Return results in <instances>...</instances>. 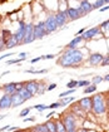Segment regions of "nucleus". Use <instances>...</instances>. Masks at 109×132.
<instances>
[{"label":"nucleus","instance_id":"nucleus-54","mask_svg":"<svg viewBox=\"0 0 109 132\" xmlns=\"http://www.w3.org/2000/svg\"><path fill=\"white\" fill-rule=\"evenodd\" d=\"M104 3H105V4H109V0H104Z\"/></svg>","mask_w":109,"mask_h":132},{"label":"nucleus","instance_id":"nucleus-18","mask_svg":"<svg viewBox=\"0 0 109 132\" xmlns=\"http://www.w3.org/2000/svg\"><path fill=\"white\" fill-rule=\"evenodd\" d=\"M16 45H19V42H18L16 38H15V35H14V34H11V37L6 40L5 49H11V48H14V47H16Z\"/></svg>","mask_w":109,"mask_h":132},{"label":"nucleus","instance_id":"nucleus-6","mask_svg":"<svg viewBox=\"0 0 109 132\" xmlns=\"http://www.w3.org/2000/svg\"><path fill=\"white\" fill-rule=\"evenodd\" d=\"M33 28H34V25L31 23L26 24V27H25V35H24V39H23L21 44H30V43H33L35 40L34 34H33Z\"/></svg>","mask_w":109,"mask_h":132},{"label":"nucleus","instance_id":"nucleus-40","mask_svg":"<svg viewBox=\"0 0 109 132\" xmlns=\"http://www.w3.org/2000/svg\"><path fill=\"white\" fill-rule=\"evenodd\" d=\"M57 88V84L55 83H51V84H49L48 87H47V91H53V89H55Z\"/></svg>","mask_w":109,"mask_h":132},{"label":"nucleus","instance_id":"nucleus-45","mask_svg":"<svg viewBox=\"0 0 109 132\" xmlns=\"http://www.w3.org/2000/svg\"><path fill=\"white\" fill-rule=\"evenodd\" d=\"M85 30H87L85 28H83V29H80V30H78V31H77V35H81V34H83V33H84Z\"/></svg>","mask_w":109,"mask_h":132},{"label":"nucleus","instance_id":"nucleus-31","mask_svg":"<svg viewBox=\"0 0 109 132\" xmlns=\"http://www.w3.org/2000/svg\"><path fill=\"white\" fill-rule=\"evenodd\" d=\"M31 108H35L37 111L43 112V111H45V110H48V106H45V104H37V106H34Z\"/></svg>","mask_w":109,"mask_h":132},{"label":"nucleus","instance_id":"nucleus-16","mask_svg":"<svg viewBox=\"0 0 109 132\" xmlns=\"http://www.w3.org/2000/svg\"><path fill=\"white\" fill-rule=\"evenodd\" d=\"M11 107V96L10 94H4L0 98V110H6Z\"/></svg>","mask_w":109,"mask_h":132},{"label":"nucleus","instance_id":"nucleus-46","mask_svg":"<svg viewBox=\"0 0 109 132\" xmlns=\"http://www.w3.org/2000/svg\"><path fill=\"white\" fill-rule=\"evenodd\" d=\"M53 114H54V112H50L49 114H47V116H45V117H47V118H48V120H49V118H51V117H53Z\"/></svg>","mask_w":109,"mask_h":132},{"label":"nucleus","instance_id":"nucleus-41","mask_svg":"<svg viewBox=\"0 0 109 132\" xmlns=\"http://www.w3.org/2000/svg\"><path fill=\"white\" fill-rule=\"evenodd\" d=\"M11 55H14L13 52H10V53H8V54H4V55L0 57V61H3V59H5V58H8V57H11Z\"/></svg>","mask_w":109,"mask_h":132},{"label":"nucleus","instance_id":"nucleus-11","mask_svg":"<svg viewBox=\"0 0 109 132\" xmlns=\"http://www.w3.org/2000/svg\"><path fill=\"white\" fill-rule=\"evenodd\" d=\"M103 58H104V55L100 54V53H92L88 57V63L90 65H98V64L102 63Z\"/></svg>","mask_w":109,"mask_h":132},{"label":"nucleus","instance_id":"nucleus-49","mask_svg":"<svg viewBox=\"0 0 109 132\" xmlns=\"http://www.w3.org/2000/svg\"><path fill=\"white\" fill-rule=\"evenodd\" d=\"M25 55H26V53H25V52H23V53H20V54H19L20 58H23V57H25Z\"/></svg>","mask_w":109,"mask_h":132},{"label":"nucleus","instance_id":"nucleus-19","mask_svg":"<svg viewBox=\"0 0 109 132\" xmlns=\"http://www.w3.org/2000/svg\"><path fill=\"white\" fill-rule=\"evenodd\" d=\"M80 42H83V37H81V35H80V37H75L74 39L70 40V43L67 45V48H68V49H75L77 45L80 44Z\"/></svg>","mask_w":109,"mask_h":132},{"label":"nucleus","instance_id":"nucleus-37","mask_svg":"<svg viewBox=\"0 0 109 132\" xmlns=\"http://www.w3.org/2000/svg\"><path fill=\"white\" fill-rule=\"evenodd\" d=\"M58 107H61V106H60L59 102H55V103H51V104L48 106V110H55V108H58Z\"/></svg>","mask_w":109,"mask_h":132},{"label":"nucleus","instance_id":"nucleus-15","mask_svg":"<svg viewBox=\"0 0 109 132\" xmlns=\"http://www.w3.org/2000/svg\"><path fill=\"white\" fill-rule=\"evenodd\" d=\"M25 101L26 100L24 97H21L18 92L14 93V94H11V107H19L20 104H23Z\"/></svg>","mask_w":109,"mask_h":132},{"label":"nucleus","instance_id":"nucleus-20","mask_svg":"<svg viewBox=\"0 0 109 132\" xmlns=\"http://www.w3.org/2000/svg\"><path fill=\"white\" fill-rule=\"evenodd\" d=\"M44 125H45L48 132H57V123H55V121H53L51 118H49Z\"/></svg>","mask_w":109,"mask_h":132},{"label":"nucleus","instance_id":"nucleus-52","mask_svg":"<svg viewBox=\"0 0 109 132\" xmlns=\"http://www.w3.org/2000/svg\"><path fill=\"white\" fill-rule=\"evenodd\" d=\"M4 118H5V116H4V114H1V116H0V121H1V120H4Z\"/></svg>","mask_w":109,"mask_h":132},{"label":"nucleus","instance_id":"nucleus-32","mask_svg":"<svg viewBox=\"0 0 109 132\" xmlns=\"http://www.w3.org/2000/svg\"><path fill=\"white\" fill-rule=\"evenodd\" d=\"M67 87H68V89L78 87V81H74V79H71V81H69L68 83H67Z\"/></svg>","mask_w":109,"mask_h":132},{"label":"nucleus","instance_id":"nucleus-23","mask_svg":"<svg viewBox=\"0 0 109 132\" xmlns=\"http://www.w3.org/2000/svg\"><path fill=\"white\" fill-rule=\"evenodd\" d=\"M10 37H11V33H10V30H8V29H3V30H1V35H0V38L5 42V44H6V40L9 39Z\"/></svg>","mask_w":109,"mask_h":132},{"label":"nucleus","instance_id":"nucleus-4","mask_svg":"<svg viewBox=\"0 0 109 132\" xmlns=\"http://www.w3.org/2000/svg\"><path fill=\"white\" fill-rule=\"evenodd\" d=\"M33 34H34L35 40H37V39H43L44 37H47V31H45L44 21H39L38 24L34 25V28H33Z\"/></svg>","mask_w":109,"mask_h":132},{"label":"nucleus","instance_id":"nucleus-51","mask_svg":"<svg viewBox=\"0 0 109 132\" xmlns=\"http://www.w3.org/2000/svg\"><path fill=\"white\" fill-rule=\"evenodd\" d=\"M105 106L108 107V110H109V98H108V100H107V102H105Z\"/></svg>","mask_w":109,"mask_h":132},{"label":"nucleus","instance_id":"nucleus-42","mask_svg":"<svg viewBox=\"0 0 109 132\" xmlns=\"http://www.w3.org/2000/svg\"><path fill=\"white\" fill-rule=\"evenodd\" d=\"M44 59H54L55 58V54H47V55H43Z\"/></svg>","mask_w":109,"mask_h":132},{"label":"nucleus","instance_id":"nucleus-34","mask_svg":"<svg viewBox=\"0 0 109 132\" xmlns=\"http://www.w3.org/2000/svg\"><path fill=\"white\" fill-rule=\"evenodd\" d=\"M103 81H104V79H103V77H100V76H97V77H94V78L92 79L93 84H95V86H97V84H99V83H102Z\"/></svg>","mask_w":109,"mask_h":132},{"label":"nucleus","instance_id":"nucleus-33","mask_svg":"<svg viewBox=\"0 0 109 132\" xmlns=\"http://www.w3.org/2000/svg\"><path fill=\"white\" fill-rule=\"evenodd\" d=\"M30 110H31V107H28V108H24L23 111L20 112L19 117H26V116H28V114L30 113Z\"/></svg>","mask_w":109,"mask_h":132},{"label":"nucleus","instance_id":"nucleus-17","mask_svg":"<svg viewBox=\"0 0 109 132\" xmlns=\"http://www.w3.org/2000/svg\"><path fill=\"white\" fill-rule=\"evenodd\" d=\"M79 8L81 9V11H83V15H87V14H89L90 11L93 10V5L90 4L88 0H81Z\"/></svg>","mask_w":109,"mask_h":132},{"label":"nucleus","instance_id":"nucleus-3","mask_svg":"<svg viewBox=\"0 0 109 132\" xmlns=\"http://www.w3.org/2000/svg\"><path fill=\"white\" fill-rule=\"evenodd\" d=\"M61 122L64 123V126L67 128V132L70 131V130H77V116L73 112H65V113H63Z\"/></svg>","mask_w":109,"mask_h":132},{"label":"nucleus","instance_id":"nucleus-1","mask_svg":"<svg viewBox=\"0 0 109 132\" xmlns=\"http://www.w3.org/2000/svg\"><path fill=\"white\" fill-rule=\"evenodd\" d=\"M84 57L80 51L75 49H65L58 59V64L63 68H78L80 63L83 62Z\"/></svg>","mask_w":109,"mask_h":132},{"label":"nucleus","instance_id":"nucleus-39","mask_svg":"<svg viewBox=\"0 0 109 132\" xmlns=\"http://www.w3.org/2000/svg\"><path fill=\"white\" fill-rule=\"evenodd\" d=\"M45 92H47V88H45L44 86H41V84H40V87H39V91H38V93H37V94H44Z\"/></svg>","mask_w":109,"mask_h":132},{"label":"nucleus","instance_id":"nucleus-25","mask_svg":"<svg viewBox=\"0 0 109 132\" xmlns=\"http://www.w3.org/2000/svg\"><path fill=\"white\" fill-rule=\"evenodd\" d=\"M55 123H57V132H67V128H65L64 123L61 122V120L55 121Z\"/></svg>","mask_w":109,"mask_h":132},{"label":"nucleus","instance_id":"nucleus-28","mask_svg":"<svg viewBox=\"0 0 109 132\" xmlns=\"http://www.w3.org/2000/svg\"><path fill=\"white\" fill-rule=\"evenodd\" d=\"M97 91V86L95 84H92L90 87H87L85 89H84V93L85 94H89V93H93V92Z\"/></svg>","mask_w":109,"mask_h":132},{"label":"nucleus","instance_id":"nucleus-47","mask_svg":"<svg viewBox=\"0 0 109 132\" xmlns=\"http://www.w3.org/2000/svg\"><path fill=\"white\" fill-rule=\"evenodd\" d=\"M8 127H9V126H4V127H1V128H0V132L6 131V130H8Z\"/></svg>","mask_w":109,"mask_h":132},{"label":"nucleus","instance_id":"nucleus-9","mask_svg":"<svg viewBox=\"0 0 109 132\" xmlns=\"http://www.w3.org/2000/svg\"><path fill=\"white\" fill-rule=\"evenodd\" d=\"M25 27H26V24L24 23V20H20L19 21V28H18V30L14 33L15 38H16L18 42H19V44H21V43H23V39H24V35H25Z\"/></svg>","mask_w":109,"mask_h":132},{"label":"nucleus","instance_id":"nucleus-50","mask_svg":"<svg viewBox=\"0 0 109 132\" xmlns=\"http://www.w3.org/2000/svg\"><path fill=\"white\" fill-rule=\"evenodd\" d=\"M77 132H87V130L85 128H80L79 131H77Z\"/></svg>","mask_w":109,"mask_h":132},{"label":"nucleus","instance_id":"nucleus-30","mask_svg":"<svg viewBox=\"0 0 109 132\" xmlns=\"http://www.w3.org/2000/svg\"><path fill=\"white\" fill-rule=\"evenodd\" d=\"M26 59V57H23V58H18V59H10V61H6V64H16L19 62H23Z\"/></svg>","mask_w":109,"mask_h":132},{"label":"nucleus","instance_id":"nucleus-36","mask_svg":"<svg viewBox=\"0 0 109 132\" xmlns=\"http://www.w3.org/2000/svg\"><path fill=\"white\" fill-rule=\"evenodd\" d=\"M89 84V81H78V87H88Z\"/></svg>","mask_w":109,"mask_h":132},{"label":"nucleus","instance_id":"nucleus-26","mask_svg":"<svg viewBox=\"0 0 109 132\" xmlns=\"http://www.w3.org/2000/svg\"><path fill=\"white\" fill-rule=\"evenodd\" d=\"M75 92V88H70V89H67L65 92H61L59 94L60 98H63V97H68V96H70V94H73Z\"/></svg>","mask_w":109,"mask_h":132},{"label":"nucleus","instance_id":"nucleus-29","mask_svg":"<svg viewBox=\"0 0 109 132\" xmlns=\"http://www.w3.org/2000/svg\"><path fill=\"white\" fill-rule=\"evenodd\" d=\"M26 73H31V74H43V73H47L48 69H40V71H34V69H26Z\"/></svg>","mask_w":109,"mask_h":132},{"label":"nucleus","instance_id":"nucleus-5","mask_svg":"<svg viewBox=\"0 0 109 132\" xmlns=\"http://www.w3.org/2000/svg\"><path fill=\"white\" fill-rule=\"evenodd\" d=\"M44 25H45V31H47V35L51 34L58 29V25H57V21H55V16L54 15H49L47 18V20H44Z\"/></svg>","mask_w":109,"mask_h":132},{"label":"nucleus","instance_id":"nucleus-38","mask_svg":"<svg viewBox=\"0 0 109 132\" xmlns=\"http://www.w3.org/2000/svg\"><path fill=\"white\" fill-rule=\"evenodd\" d=\"M100 65H103V67L109 65V55H107V57L103 58V61H102V63H100Z\"/></svg>","mask_w":109,"mask_h":132},{"label":"nucleus","instance_id":"nucleus-12","mask_svg":"<svg viewBox=\"0 0 109 132\" xmlns=\"http://www.w3.org/2000/svg\"><path fill=\"white\" fill-rule=\"evenodd\" d=\"M65 13H67V16H68V20L73 21V20H77V19H79V18H81V14L79 13V10L77 9V8H68L67 10H65Z\"/></svg>","mask_w":109,"mask_h":132},{"label":"nucleus","instance_id":"nucleus-2","mask_svg":"<svg viewBox=\"0 0 109 132\" xmlns=\"http://www.w3.org/2000/svg\"><path fill=\"white\" fill-rule=\"evenodd\" d=\"M92 111L95 114H103L107 111V106H105V101L102 93H97L92 97Z\"/></svg>","mask_w":109,"mask_h":132},{"label":"nucleus","instance_id":"nucleus-35","mask_svg":"<svg viewBox=\"0 0 109 132\" xmlns=\"http://www.w3.org/2000/svg\"><path fill=\"white\" fill-rule=\"evenodd\" d=\"M100 29H103V30H109V19L105 21H103V23L100 24Z\"/></svg>","mask_w":109,"mask_h":132},{"label":"nucleus","instance_id":"nucleus-55","mask_svg":"<svg viewBox=\"0 0 109 132\" xmlns=\"http://www.w3.org/2000/svg\"><path fill=\"white\" fill-rule=\"evenodd\" d=\"M13 132H23V131H20V130H16V131H13Z\"/></svg>","mask_w":109,"mask_h":132},{"label":"nucleus","instance_id":"nucleus-27","mask_svg":"<svg viewBox=\"0 0 109 132\" xmlns=\"http://www.w3.org/2000/svg\"><path fill=\"white\" fill-rule=\"evenodd\" d=\"M105 3H104V0H97L94 4H92L93 5V10L94 9H100V6H103Z\"/></svg>","mask_w":109,"mask_h":132},{"label":"nucleus","instance_id":"nucleus-21","mask_svg":"<svg viewBox=\"0 0 109 132\" xmlns=\"http://www.w3.org/2000/svg\"><path fill=\"white\" fill-rule=\"evenodd\" d=\"M18 93H19L21 97H24V98H25L26 101H28V100H31V98L34 97V96H33V94H31L29 91H26V89H25L24 87H23L21 89H19V91H18Z\"/></svg>","mask_w":109,"mask_h":132},{"label":"nucleus","instance_id":"nucleus-24","mask_svg":"<svg viewBox=\"0 0 109 132\" xmlns=\"http://www.w3.org/2000/svg\"><path fill=\"white\" fill-rule=\"evenodd\" d=\"M73 101H74V97H63V98H60L59 103L61 107H65L68 103H70V102H73Z\"/></svg>","mask_w":109,"mask_h":132},{"label":"nucleus","instance_id":"nucleus-56","mask_svg":"<svg viewBox=\"0 0 109 132\" xmlns=\"http://www.w3.org/2000/svg\"><path fill=\"white\" fill-rule=\"evenodd\" d=\"M31 132H33V131H31Z\"/></svg>","mask_w":109,"mask_h":132},{"label":"nucleus","instance_id":"nucleus-14","mask_svg":"<svg viewBox=\"0 0 109 132\" xmlns=\"http://www.w3.org/2000/svg\"><path fill=\"white\" fill-rule=\"evenodd\" d=\"M1 89L4 92V94H14L16 93V86H15V82H10V83H6L1 87Z\"/></svg>","mask_w":109,"mask_h":132},{"label":"nucleus","instance_id":"nucleus-48","mask_svg":"<svg viewBox=\"0 0 109 132\" xmlns=\"http://www.w3.org/2000/svg\"><path fill=\"white\" fill-rule=\"evenodd\" d=\"M103 79H104L105 82H109V73L107 74V76H105V77H103Z\"/></svg>","mask_w":109,"mask_h":132},{"label":"nucleus","instance_id":"nucleus-7","mask_svg":"<svg viewBox=\"0 0 109 132\" xmlns=\"http://www.w3.org/2000/svg\"><path fill=\"white\" fill-rule=\"evenodd\" d=\"M39 87H40V83L38 81H26L24 82V88L26 89V91H29L33 96H35L38 91H39Z\"/></svg>","mask_w":109,"mask_h":132},{"label":"nucleus","instance_id":"nucleus-22","mask_svg":"<svg viewBox=\"0 0 109 132\" xmlns=\"http://www.w3.org/2000/svg\"><path fill=\"white\" fill-rule=\"evenodd\" d=\"M31 131L33 132H48V130H47V127H45L44 123H39V125L34 126Z\"/></svg>","mask_w":109,"mask_h":132},{"label":"nucleus","instance_id":"nucleus-44","mask_svg":"<svg viewBox=\"0 0 109 132\" xmlns=\"http://www.w3.org/2000/svg\"><path fill=\"white\" fill-rule=\"evenodd\" d=\"M23 121H24V122H31V121H35V117H28V118H24Z\"/></svg>","mask_w":109,"mask_h":132},{"label":"nucleus","instance_id":"nucleus-8","mask_svg":"<svg viewBox=\"0 0 109 132\" xmlns=\"http://www.w3.org/2000/svg\"><path fill=\"white\" fill-rule=\"evenodd\" d=\"M55 21H57V25H58V28L60 27H64L67 23H68V16H67V13L65 10H59L55 15Z\"/></svg>","mask_w":109,"mask_h":132},{"label":"nucleus","instance_id":"nucleus-53","mask_svg":"<svg viewBox=\"0 0 109 132\" xmlns=\"http://www.w3.org/2000/svg\"><path fill=\"white\" fill-rule=\"evenodd\" d=\"M68 132H77V130H70V131H68Z\"/></svg>","mask_w":109,"mask_h":132},{"label":"nucleus","instance_id":"nucleus-43","mask_svg":"<svg viewBox=\"0 0 109 132\" xmlns=\"http://www.w3.org/2000/svg\"><path fill=\"white\" fill-rule=\"evenodd\" d=\"M44 58H43V55H40V57H37V58H34V59H31V63H37V62L39 61H43Z\"/></svg>","mask_w":109,"mask_h":132},{"label":"nucleus","instance_id":"nucleus-13","mask_svg":"<svg viewBox=\"0 0 109 132\" xmlns=\"http://www.w3.org/2000/svg\"><path fill=\"white\" fill-rule=\"evenodd\" d=\"M79 107L83 111H90L92 110V97H83L78 101Z\"/></svg>","mask_w":109,"mask_h":132},{"label":"nucleus","instance_id":"nucleus-10","mask_svg":"<svg viewBox=\"0 0 109 132\" xmlns=\"http://www.w3.org/2000/svg\"><path fill=\"white\" fill-rule=\"evenodd\" d=\"M100 31V28L99 27H93L92 29H88V30H85L83 34H81V37H83V40H89L92 38H94L97 34H99Z\"/></svg>","mask_w":109,"mask_h":132}]
</instances>
